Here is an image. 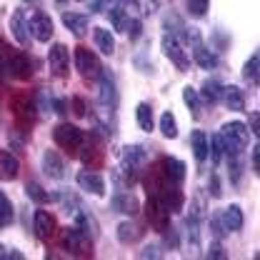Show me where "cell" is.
Segmentation results:
<instances>
[{
    "mask_svg": "<svg viewBox=\"0 0 260 260\" xmlns=\"http://www.w3.org/2000/svg\"><path fill=\"white\" fill-rule=\"evenodd\" d=\"M32 228H35V235H38L40 240H50L53 233H55V218H53L48 210H35Z\"/></svg>",
    "mask_w": 260,
    "mask_h": 260,
    "instance_id": "7c38bea8",
    "label": "cell"
},
{
    "mask_svg": "<svg viewBox=\"0 0 260 260\" xmlns=\"http://www.w3.org/2000/svg\"><path fill=\"white\" fill-rule=\"evenodd\" d=\"M0 70H3L8 78L28 80V78L32 75V63H30V58H28L23 50L5 48V45L0 43Z\"/></svg>",
    "mask_w": 260,
    "mask_h": 260,
    "instance_id": "6da1fadb",
    "label": "cell"
},
{
    "mask_svg": "<svg viewBox=\"0 0 260 260\" xmlns=\"http://www.w3.org/2000/svg\"><path fill=\"white\" fill-rule=\"evenodd\" d=\"M93 38H95V45L103 55H113V53H115V38H113L110 30H105V28H93Z\"/></svg>",
    "mask_w": 260,
    "mask_h": 260,
    "instance_id": "cb8c5ba5",
    "label": "cell"
},
{
    "mask_svg": "<svg viewBox=\"0 0 260 260\" xmlns=\"http://www.w3.org/2000/svg\"><path fill=\"white\" fill-rule=\"evenodd\" d=\"M162 53L175 63L178 70H183V73H185V70L190 68V58H188V53L183 50V45L178 43V38H175V35H170V32H165V35H162Z\"/></svg>",
    "mask_w": 260,
    "mask_h": 260,
    "instance_id": "ba28073f",
    "label": "cell"
},
{
    "mask_svg": "<svg viewBox=\"0 0 260 260\" xmlns=\"http://www.w3.org/2000/svg\"><path fill=\"white\" fill-rule=\"evenodd\" d=\"M108 15H110V20H113V28H115V30L118 32L125 30V25H128V15H125V10H123V8H115V5H113Z\"/></svg>",
    "mask_w": 260,
    "mask_h": 260,
    "instance_id": "e575fe53",
    "label": "cell"
},
{
    "mask_svg": "<svg viewBox=\"0 0 260 260\" xmlns=\"http://www.w3.org/2000/svg\"><path fill=\"white\" fill-rule=\"evenodd\" d=\"M135 120H138L140 130L150 133L153 125H155V120H153V108H150L148 103H138V108H135Z\"/></svg>",
    "mask_w": 260,
    "mask_h": 260,
    "instance_id": "83f0119b",
    "label": "cell"
},
{
    "mask_svg": "<svg viewBox=\"0 0 260 260\" xmlns=\"http://www.w3.org/2000/svg\"><path fill=\"white\" fill-rule=\"evenodd\" d=\"M223 100H225L228 110H235V113L245 110V95H243V90H240L238 85H228V88H223Z\"/></svg>",
    "mask_w": 260,
    "mask_h": 260,
    "instance_id": "7402d4cb",
    "label": "cell"
},
{
    "mask_svg": "<svg viewBox=\"0 0 260 260\" xmlns=\"http://www.w3.org/2000/svg\"><path fill=\"white\" fill-rule=\"evenodd\" d=\"M250 133H253L255 138L260 135V113H255V110L250 113Z\"/></svg>",
    "mask_w": 260,
    "mask_h": 260,
    "instance_id": "b9f144b4",
    "label": "cell"
},
{
    "mask_svg": "<svg viewBox=\"0 0 260 260\" xmlns=\"http://www.w3.org/2000/svg\"><path fill=\"white\" fill-rule=\"evenodd\" d=\"M53 140L63 150H80L83 143H85V133L80 128H75V125H70V123H60L53 130Z\"/></svg>",
    "mask_w": 260,
    "mask_h": 260,
    "instance_id": "8992f818",
    "label": "cell"
},
{
    "mask_svg": "<svg viewBox=\"0 0 260 260\" xmlns=\"http://www.w3.org/2000/svg\"><path fill=\"white\" fill-rule=\"evenodd\" d=\"M162 178L173 185H180L185 180V162L178 158H162Z\"/></svg>",
    "mask_w": 260,
    "mask_h": 260,
    "instance_id": "9a60e30c",
    "label": "cell"
},
{
    "mask_svg": "<svg viewBox=\"0 0 260 260\" xmlns=\"http://www.w3.org/2000/svg\"><path fill=\"white\" fill-rule=\"evenodd\" d=\"M78 3H83V0H78Z\"/></svg>",
    "mask_w": 260,
    "mask_h": 260,
    "instance_id": "681fc988",
    "label": "cell"
},
{
    "mask_svg": "<svg viewBox=\"0 0 260 260\" xmlns=\"http://www.w3.org/2000/svg\"><path fill=\"white\" fill-rule=\"evenodd\" d=\"M138 255H140V258H158L160 253H158V248H155V245H150V248H145V250H140Z\"/></svg>",
    "mask_w": 260,
    "mask_h": 260,
    "instance_id": "ee69618b",
    "label": "cell"
},
{
    "mask_svg": "<svg viewBox=\"0 0 260 260\" xmlns=\"http://www.w3.org/2000/svg\"><path fill=\"white\" fill-rule=\"evenodd\" d=\"M243 223H245V218H243L240 205H228L210 218V228H213L215 238H223L225 233H238L243 228Z\"/></svg>",
    "mask_w": 260,
    "mask_h": 260,
    "instance_id": "3957f363",
    "label": "cell"
},
{
    "mask_svg": "<svg viewBox=\"0 0 260 260\" xmlns=\"http://www.w3.org/2000/svg\"><path fill=\"white\" fill-rule=\"evenodd\" d=\"M160 133H162V138H168V140H175L178 138V120H175V115L170 110H165L160 115Z\"/></svg>",
    "mask_w": 260,
    "mask_h": 260,
    "instance_id": "f1b7e54d",
    "label": "cell"
},
{
    "mask_svg": "<svg viewBox=\"0 0 260 260\" xmlns=\"http://www.w3.org/2000/svg\"><path fill=\"white\" fill-rule=\"evenodd\" d=\"M13 108H15L18 120H23V123H32L35 120V103L30 100V95H18L13 100Z\"/></svg>",
    "mask_w": 260,
    "mask_h": 260,
    "instance_id": "ffe728a7",
    "label": "cell"
},
{
    "mask_svg": "<svg viewBox=\"0 0 260 260\" xmlns=\"http://www.w3.org/2000/svg\"><path fill=\"white\" fill-rule=\"evenodd\" d=\"M53 105H55V113H58V115H65V113H68V100H63V98H58Z\"/></svg>",
    "mask_w": 260,
    "mask_h": 260,
    "instance_id": "f6af8a7d",
    "label": "cell"
},
{
    "mask_svg": "<svg viewBox=\"0 0 260 260\" xmlns=\"http://www.w3.org/2000/svg\"><path fill=\"white\" fill-rule=\"evenodd\" d=\"M145 160H148V155H145V150H143L140 145H128V148H123V162H125V168L138 170L140 165H145Z\"/></svg>",
    "mask_w": 260,
    "mask_h": 260,
    "instance_id": "603a6c76",
    "label": "cell"
},
{
    "mask_svg": "<svg viewBox=\"0 0 260 260\" xmlns=\"http://www.w3.org/2000/svg\"><path fill=\"white\" fill-rule=\"evenodd\" d=\"M208 190H210L213 198H220V195H223V190H220V180H218V175H215V173H213V175H210V180H208Z\"/></svg>",
    "mask_w": 260,
    "mask_h": 260,
    "instance_id": "74e56055",
    "label": "cell"
},
{
    "mask_svg": "<svg viewBox=\"0 0 260 260\" xmlns=\"http://www.w3.org/2000/svg\"><path fill=\"white\" fill-rule=\"evenodd\" d=\"M208 258H225V253H223V245H220V240H215V243H210V250H208Z\"/></svg>",
    "mask_w": 260,
    "mask_h": 260,
    "instance_id": "f35d334b",
    "label": "cell"
},
{
    "mask_svg": "<svg viewBox=\"0 0 260 260\" xmlns=\"http://www.w3.org/2000/svg\"><path fill=\"white\" fill-rule=\"evenodd\" d=\"M125 30H128L130 40H138V38H140V32H143V23H140L138 18H130L128 25H125Z\"/></svg>",
    "mask_w": 260,
    "mask_h": 260,
    "instance_id": "8d00e7d4",
    "label": "cell"
},
{
    "mask_svg": "<svg viewBox=\"0 0 260 260\" xmlns=\"http://www.w3.org/2000/svg\"><path fill=\"white\" fill-rule=\"evenodd\" d=\"M98 80H100V103H103L105 108H115V103H118V90H115L113 75H110L108 70H103Z\"/></svg>",
    "mask_w": 260,
    "mask_h": 260,
    "instance_id": "4fadbf2b",
    "label": "cell"
},
{
    "mask_svg": "<svg viewBox=\"0 0 260 260\" xmlns=\"http://www.w3.org/2000/svg\"><path fill=\"white\" fill-rule=\"evenodd\" d=\"M73 108H75V115H80V118H83V115L88 113V110H85V100H83L80 95L73 98Z\"/></svg>",
    "mask_w": 260,
    "mask_h": 260,
    "instance_id": "60d3db41",
    "label": "cell"
},
{
    "mask_svg": "<svg viewBox=\"0 0 260 260\" xmlns=\"http://www.w3.org/2000/svg\"><path fill=\"white\" fill-rule=\"evenodd\" d=\"M110 205H113L115 213H123V215H135L138 213V200H135V195H130V193L113 195Z\"/></svg>",
    "mask_w": 260,
    "mask_h": 260,
    "instance_id": "d6986e66",
    "label": "cell"
},
{
    "mask_svg": "<svg viewBox=\"0 0 260 260\" xmlns=\"http://www.w3.org/2000/svg\"><path fill=\"white\" fill-rule=\"evenodd\" d=\"M15 220V210H13V203L10 198L0 190V228H8Z\"/></svg>",
    "mask_w": 260,
    "mask_h": 260,
    "instance_id": "f546056e",
    "label": "cell"
},
{
    "mask_svg": "<svg viewBox=\"0 0 260 260\" xmlns=\"http://www.w3.org/2000/svg\"><path fill=\"white\" fill-rule=\"evenodd\" d=\"M190 148H193V155L198 162L208 160V135L203 130H193L190 135Z\"/></svg>",
    "mask_w": 260,
    "mask_h": 260,
    "instance_id": "484cf974",
    "label": "cell"
},
{
    "mask_svg": "<svg viewBox=\"0 0 260 260\" xmlns=\"http://www.w3.org/2000/svg\"><path fill=\"white\" fill-rule=\"evenodd\" d=\"M78 185H80L85 193L105 195V180H103V175L95 173V170H80V173H78Z\"/></svg>",
    "mask_w": 260,
    "mask_h": 260,
    "instance_id": "8fae6325",
    "label": "cell"
},
{
    "mask_svg": "<svg viewBox=\"0 0 260 260\" xmlns=\"http://www.w3.org/2000/svg\"><path fill=\"white\" fill-rule=\"evenodd\" d=\"M145 213H148V223L155 228L158 233H165L168 230V223H170V213L162 208L160 203L150 195V200H148V208H145Z\"/></svg>",
    "mask_w": 260,
    "mask_h": 260,
    "instance_id": "30bf717a",
    "label": "cell"
},
{
    "mask_svg": "<svg viewBox=\"0 0 260 260\" xmlns=\"http://www.w3.org/2000/svg\"><path fill=\"white\" fill-rule=\"evenodd\" d=\"M3 258H8V253H5V248L0 245V260H3Z\"/></svg>",
    "mask_w": 260,
    "mask_h": 260,
    "instance_id": "bcb514c9",
    "label": "cell"
},
{
    "mask_svg": "<svg viewBox=\"0 0 260 260\" xmlns=\"http://www.w3.org/2000/svg\"><path fill=\"white\" fill-rule=\"evenodd\" d=\"M223 153H225V145H223V140H220V133L218 135H213L210 140H208V155L213 158V162L218 165L220 158H223Z\"/></svg>",
    "mask_w": 260,
    "mask_h": 260,
    "instance_id": "836d02e7",
    "label": "cell"
},
{
    "mask_svg": "<svg viewBox=\"0 0 260 260\" xmlns=\"http://www.w3.org/2000/svg\"><path fill=\"white\" fill-rule=\"evenodd\" d=\"M25 3H35V0H25Z\"/></svg>",
    "mask_w": 260,
    "mask_h": 260,
    "instance_id": "c3c4849f",
    "label": "cell"
},
{
    "mask_svg": "<svg viewBox=\"0 0 260 260\" xmlns=\"http://www.w3.org/2000/svg\"><path fill=\"white\" fill-rule=\"evenodd\" d=\"M198 95H200L203 103L215 105V103H220V98H223V85H220L218 80H205V83H203V88L198 90Z\"/></svg>",
    "mask_w": 260,
    "mask_h": 260,
    "instance_id": "d4e9b609",
    "label": "cell"
},
{
    "mask_svg": "<svg viewBox=\"0 0 260 260\" xmlns=\"http://www.w3.org/2000/svg\"><path fill=\"white\" fill-rule=\"evenodd\" d=\"M40 162H43L45 175H50V178H55V180H60V178L65 175V162L55 150H45L43 158H40Z\"/></svg>",
    "mask_w": 260,
    "mask_h": 260,
    "instance_id": "2e32d148",
    "label": "cell"
},
{
    "mask_svg": "<svg viewBox=\"0 0 260 260\" xmlns=\"http://www.w3.org/2000/svg\"><path fill=\"white\" fill-rule=\"evenodd\" d=\"M113 5H115V0H95V3H93V10H95V13H105V10H110Z\"/></svg>",
    "mask_w": 260,
    "mask_h": 260,
    "instance_id": "ab89813d",
    "label": "cell"
},
{
    "mask_svg": "<svg viewBox=\"0 0 260 260\" xmlns=\"http://www.w3.org/2000/svg\"><path fill=\"white\" fill-rule=\"evenodd\" d=\"M188 30V28H185ZM185 40L190 43V48H193V60L200 68H205V70H213L215 65H218V55L203 43V38H200V32L195 30V28H190V30L185 32Z\"/></svg>",
    "mask_w": 260,
    "mask_h": 260,
    "instance_id": "5b68a950",
    "label": "cell"
},
{
    "mask_svg": "<svg viewBox=\"0 0 260 260\" xmlns=\"http://www.w3.org/2000/svg\"><path fill=\"white\" fill-rule=\"evenodd\" d=\"M260 55L258 53H253L250 55V60L245 63V70H243V78L248 80V83H253V85H258V80H260Z\"/></svg>",
    "mask_w": 260,
    "mask_h": 260,
    "instance_id": "4dcf8cb0",
    "label": "cell"
},
{
    "mask_svg": "<svg viewBox=\"0 0 260 260\" xmlns=\"http://www.w3.org/2000/svg\"><path fill=\"white\" fill-rule=\"evenodd\" d=\"M220 140H223V145H225L228 155H240V153L248 148V143H250V130H248V125L233 120V123H225V125H223Z\"/></svg>",
    "mask_w": 260,
    "mask_h": 260,
    "instance_id": "7a4b0ae2",
    "label": "cell"
},
{
    "mask_svg": "<svg viewBox=\"0 0 260 260\" xmlns=\"http://www.w3.org/2000/svg\"><path fill=\"white\" fill-rule=\"evenodd\" d=\"M140 238H143V228L138 225V223L125 220V223H120V225H118V240H120V243L130 245V243H138Z\"/></svg>",
    "mask_w": 260,
    "mask_h": 260,
    "instance_id": "4316f807",
    "label": "cell"
},
{
    "mask_svg": "<svg viewBox=\"0 0 260 260\" xmlns=\"http://www.w3.org/2000/svg\"><path fill=\"white\" fill-rule=\"evenodd\" d=\"M48 63H50L53 75H58V78H65V75H68L70 53H68V48H65L63 43H55V45L50 48V53H48Z\"/></svg>",
    "mask_w": 260,
    "mask_h": 260,
    "instance_id": "9c48e42d",
    "label": "cell"
},
{
    "mask_svg": "<svg viewBox=\"0 0 260 260\" xmlns=\"http://www.w3.org/2000/svg\"><path fill=\"white\" fill-rule=\"evenodd\" d=\"M58 3H60V5H63V3H65V0H58Z\"/></svg>",
    "mask_w": 260,
    "mask_h": 260,
    "instance_id": "7dc6e473",
    "label": "cell"
},
{
    "mask_svg": "<svg viewBox=\"0 0 260 260\" xmlns=\"http://www.w3.org/2000/svg\"><path fill=\"white\" fill-rule=\"evenodd\" d=\"M75 68L83 78H90V80H98L100 73H103V65L95 58V53L90 48H75Z\"/></svg>",
    "mask_w": 260,
    "mask_h": 260,
    "instance_id": "52a82bcc",
    "label": "cell"
},
{
    "mask_svg": "<svg viewBox=\"0 0 260 260\" xmlns=\"http://www.w3.org/2000/svg\"><path fill=\"white\" fill-rule=\"evenodd\" d=\"M25 195H28L30 200H35L38 205H45V203L53 200V195L48 193V190H43L38 183H28V185H25Z\"/></svg>",
    "mask_w": 260,
    "mask_h": 260,
    "instance_id": "d6a6232c",
    "label": "cell"
},
{
    "mask_svg": "<svg viewBox=\"0 0 260 260\" xmlns=\"http://www.w3.org/2000/svg\"><path fill=\"white\" fill-rule=\"evenodd\" d=\"M30 25H28V20H25V13L23 10H15L13 13V18H10V32H13V38L20 43V45H28V40H30Z\"/></svg>",
    "mask_w": 260,
    "mask_h": 260,
    "instance_id": "e0dca14e",
    "label": "cell"
},
{
    "mask_svg": "<svg viewBox=\"0 0 260 260\" xmlns=\"http://www.w3.org/2000/svg\"><path fill=\"white\" fill-rule=\"evenodd\" d=\"M183 100H185V105L190 108V113H193V118H195V120H198V118H200V105H203V100H200V95H198V90L188 85V88L183 90Z\"/></svg>",
    "mask_w": 260,
    "mask_h": 260,
    "instance_id": "1f68e13d",
    "label": "cell"
},
{
    "mask_svg": "<svg viewBox=\"0 0 260 260\" xmlns=\"http://www.w3.org/2000/svg\"><path fill=\"white\" fill-rule=\"evenodd\" d=\"M250 160H253V173H260V145H253Z\"/></svg>",
    "mask_w": 260,
    "mask_h": 260,
    "instance_id": "7bdbcfd3",
    "label": "cell"
},
{
    "mask_svg": "<svg viewBox=\"0 0 260 260\" xmlns=\"http://www.w3.org/2000/svg\"><path fill=\"white\" fill-rule=\"evenodd\" d=\"M20 173V162L8 150H0V180H15Z\"/></svg>",
    "mask_w": 260,
    "mask_h": 260,
    "instance_id": "ac0fdd59",
    "label": "cell"
},
{
    "mask_svg": "<svg viewBox=\"0 0 260 260\" xmlns=\"http://www.w3.org/2000/svg\"><path fill=\"white\" fill-rule=\"evenodd\" d=\"M63 23L75 38H83L88 30V15H80V13H63Z\"/></svg>",
    "mask_w": 260,
    "mask_h": 260,
    "instance_id": "44dd1931",
    "label": "cell"
},
{
    "mask_svg": "<svg viewBox=\"0 0 260 260\" xmlns=\"http://www.w3.org/2000/svg\"><path fill=\"white\" fill-rule=\"evenodd\" d=\"M30 30L38 43H48V40L53 38V20H50L45 13H35L30 20Z\"/></svg>",
    "mask_w": 260,
    "mask_h": 260,
    "instance_id": "5bb4252c",
    "label": "cell"
},
{
    "mask_svg": "<svg viewBox=\"0 0 260 260\" xmlns=\"http://www.w3.org/2000/svg\"><path fill=\"white\" fill-rule=\"evenodd\" d=\"M63 245L73 255H93V240H90L88 230H83V228H65Z\"/></svg>",
    "mask_w": 260,
    "mask_h": 260,
    "instance_id": "277c9868",
    "label": "cell"
},
{
    "mask_svg": "<svg viewBox=\"0 0 260 260\" xmlns=\"http://www.w3.org/2000/svg\"><path fill=\"white\" fill-rule=\"evenodd\" d=\"M208 5H210V0H188V10L193 18H203L208 13Z\"/></svg>",
    "mask_w": 260,
    "mask_h": 260,
    "instance_id": "d590c367",
    "label": "cell"
}]
</instances>
